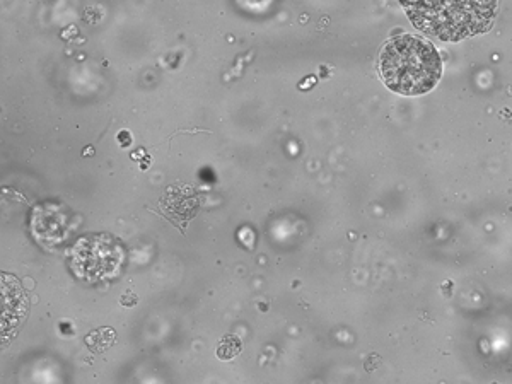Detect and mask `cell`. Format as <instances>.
I'll use <instances>...</instances> for the list:
<instances>
[{
	"label": "cell",
	"mask_w": 512,
	"mask_h": 384,
	"mask_svg": "<svg viewBox=\"0 0 512 384\" xmlns=\"http://www.w3.org/2000/svg\"><path fill=\"white\" fill-rule=\"evenodd\" d=\"M379 72L395 93L417 96L436 86L443 72V60L431 43L417 36H398L384 47Z\"/></svg>",
	"instance_id": "cell-1"
}]
</instances>
